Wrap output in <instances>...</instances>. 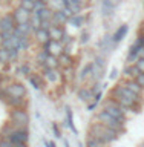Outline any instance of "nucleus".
I'll list each match as a JSON object with an SVG mask.
<instances>
[{
	"label": "nucleus",
	"instance_id": "20",
	"mask_svg": "<svg viewBox=\"0 0 144 147\" xmlns=\"http://www.w3.org/2000/svg\"><path fill=\"white\" fill-rule=\"evenodd\" d=\"M64 109H66V121H68V127L74 132V135H78V130H77L75 124H74V115H72L71 107H69V106H66Z\"/></svg>",
	"mask_w": 144,
	"mask_h": 147
},
{
	"label": "nucleus",
	"instance_id": "52",
	"mask_svg": "<svg viewBox=\"0 0 144 147\" xmlns=\"http://www.w3.org/2000/svg\"><path fill=\"white\" fill-rule=\"evenodd\" d=\"M0 2H3V3H9V2H12V0H0Z\"/></svg>",
	"mask_w": 144,
	"mask_h": 147
},
{
	"label": "nucleus",
	"instance_id": "11",
	"mask_svg": "<svg viewBox=\"0 0 144 147\" xmlns=\"http://www.w3.org/2000/svg\"><path fill=\"white\" fill-rule=\"evenodd\" d=\"M127 32H129V26H127V25H121V26H120L118 29L112 34V41H114L115 45L120 43L121 40H124V37L127 35Z\"/></svg>",
	"mask_w": 144,
	"mask_h": 147
},
{
	"label": "nucleus",
	"instance_id": "50",
	"mask_svg": "<svg viewBox=\"0 0 144 147\" xmlns=\"http://www.w3.org/2000/svg\"><path fill=\"white\" fill-rule=\"evenodd\" d=\"M64 147H71V144H69V141H64Z\"/></svg>",
	"mask_w": 144,
	"mask_h": 147
},
{
	"label": "nucleus",
	"instance_id": "35",
	"mask_svg": "<svg viewBox=\"0 0 144 147\" xmlns=\"http://www.w3.org/2000/svg\"><path fill=\"white\" fill-rule=\"evenodd\" d=\"M46 6V2L45 0H37L34 3V11H40V9H43Z\"/></svg>",
	"mask_w": 144,
	"mask_h": 147
},
{
	"label": "nucleus",
	"instance_id": "37",
	"mask_svg": "<svg viewBox=\"0 0 144 147\" xmlns=\"http://www.w3.org/2000/svg\"><path fill=\"white\" fill-rule=\"evenodd\" d=\"M135 66L138 67V71L144 74V58H141V57L138 58V60H137V63H135Z\"/></svg>",
	"mask_w": 144,
	"mask_h": 147
},
{
	"label": "nucleus",
	"instance_id": "6",
	"mask_svg": "<svg viewBox=\"0 0 144 147\" xmlns=\"http://www.w3.org/2000/svg\"><path fill=\"white\" fill-rule=\"evenodd\" d=\"M6 92H8V95H11V96H25L26 95V87L23 83H9L8 87H6Z\"/></svg>",
	"mask_w": 144,
	"mask_h": 147
},
{
	"label": "nucleus",
	"instance_id": "25",
	"mask_svg": "<svg viewBox=\"0 0 144 147\" xmlns=\"http://www.w3.org/2000/svg\"><path fill=\"white\" fill-rule=\"evenodd\" d=\"M60 66V61H58V57H55V55H48V58H46V67H51V69H58Z\"/></svg>",
	"mask_w": 144,
	"mask_h": 147
},
{
	"label": "nucleus",
	"instance_id": "47",
	"mask_svg": "<svg viewBox=\"0 0 144 147\" xmlns=\"http://www.w3.org/2000/svg\"><path fill=\"white\" fill-rule=\"evenodd\" d=\"M97 104H98V103H95V101H94V103H89V104H87V110L92 112L94 109H97Z\"/></svg>",
	"mask_w": 144,
	"mask_h": 147
},
{
	"label": "nucleus",
	"instance_id": "2",
	"mask_svg": "<svg viewBox=\"0 0 144 147\" xmlns=\"http://www.w3.org/2000/svg\"><path fill=\"white\" fill-rule=\"evenodd\" d=\"M106 112H107L109 115H112V117L115 119H118L120 123H123V124H126L127 121V117H126V113H127V109H123V107H120L117 101H114L112 98H109V100H106L104 101V107H103Z\"/></svg>",
	"mask_w": 144,
	"mask_h": 147
},
{
	"label": "nucleus",
	"instance_id": "3",
	"mask_svg": "<svg viewBox=\"0 0 144 147\" xmlns=\"http://www.w3.org/2000/svg\"><path fill=\"white\" fill-rule=\"evenodd\" d=\"M95 119L98 123H101L103 126L109 127V129H114V130H117V132H123L124 130V124L120 123L118 119H115L112 115H109L104 109H101L100 112L97 113V118Z\"/></svg>",
	"mask_w": 144,
	"mask_h": 147
},
{
	"label": "nucleus",
	"instance_id": "53",
	"mask_svg": "<svg viewBox=\"0 0 144 147\" xmlns=\"http://www.w3.org/2000/svg\"><path fill=\"white\" fill-rule=\"evenodd\" d=\"M2 80H3V74L0 72V83H2Z\"/></svg>",
	"mask_w": 144,
	"mask_h": 147
},
{
	"label": "nucleus",
	"instance_id": "45",
	"mask_svg": "<svg viewBox=\"0 0 144 147\" xmlns=\"http://www.w3.org/2000/svg\"><path fill=\"white\" fill-rule=\"evenodd\" d=\"M101 96H103V92H97V94L94 95V101H95V103H100V100H101Z\"/></svg>",
	"mask_w": 144,
	"mask_h": 147
},
{
	"label": "nucleus",
	"instance_id": "29",
	"mask_svg": "<svg viewBox=\"0 0 144 147\" xmlns=\"http://www.w3.org/2000/svg\"><path fill=\"white\" fill-rule=\"evenodd\" d=\"M14 129H16V127H14L11 123L5 124V126L0 129V138H8L9 135H11V132L14 130Z\"/></svg>",
	"mask_w": 144,
	"mask_h": 147
},
{
	"label": "nucleus",
	"instance_id": "4",
	"mask_svg": "<svg viewBox=\"0 0 144 147\" xmlns=\"http://www.w3.org/2000/svg\"><path fill=\"white\" fill-rule=\"evenodd\" d=\"M8 140L16 144V142H28L29 141V130L28 127H16L8 136Z\"/></svg>",
	"mask_w": 144,
	"mask_h": 147
},
{
	"label": "nucleus",
	"instance_id": "19",
	"mask_svg": "<svg viewBox=\"0 0 144 147\" xmlns=\"http://www.w3.org/2000/svg\"><path fill=\"white\" fill-rule=\"evenodd\" d=\"M29 83H31V86L34 87L35 90H40L41 87L45 86V80H43V77L39 75V74H35V75H31V77H29Z\"/></svg>",
	"mask_w": 144,
	"mask_h": 147
},
{
	"label": "nucleus",
	"instance_id": "18",
	"mask_svg": "<svg viewBox=\"0 0 144 147\" xmlns=\"http://www.w3.org/2000/svg\"><path fill=\"white\" fill-rule=\"evenodd\" d=\"M34 35H35V40L39 41L40 45H43L46 43V41H49V32L48 29H41V28H39V29H35L34 31Z\"/></svg>",
	"mask_w": 144,
	"mask_h": 147
},
{
	"label": "nucleus",
	"instance_id": "46",
	"mask_svg": "<svg viewBox=\"0 0 144 147\" xmlns=\"http://www.w3.org/2000/svg\"><path fill=\"white\" fill-rule=\"evenodd\" d=\"M91 90H92V94H94V95L97 94V92H100V90H101V89H100V84H98V81L95 83V84H94V87H92Z\"/></svg>",
	"mask_w": 144,
	"mask_h": 147
},
{
	"label": "nucleus",
	"instance_id": "14",
	"mask_svg": "<svg viewBox=\"0 0 144 147\" xmlns=\"http://www.w3.org/2000/svg\"><path fill=\"white\" fill-rule=\"evenodd\" d=\"M94 80L100 81L101 78L104 77V66L103 64H98V63H92V75H91Z\"/></svg>",
	"mask_w": 144,
	"mask_h": 147
},
{
	"label": "nucleus",
	"instance_id": "24",
	"mask_svg": "<svg viewBox=\"0 0 144 147\" xmlns=\"http://www.w3.org/2000/svg\"><path fill=\"white\" fill-rule=\"evenodd\" d=\"M46 5H48L52 11H62V9L64 8V2H63V0H48Z\"/></svg>",
	"mask_w": 144,
	"mask_h": 147
},
{
	"label": "nucleus",
	"instance_id": "42",
	"mask_svg": "<svg viewBox=\"0 0 144 147\" xmlns=\"http://www.w3.org/2000/svg\"><path fill=\"white\" fill-rule=\"evenodd\" d=\"M51 26H52L51 25V20H41V25H40L41 29H49Z\"/></svg>",
	"mask_w": 144,
	"mask_h": 147
},
{
	"label": "nucleus",
	"instance_id": "8",
	"mask_svg": "<svg viewBox=\"0 0 144 147\" xmlns=\"http://www.w3.org/2000/svg\"><path fill=\"white\" fill-rule=\"evenodd\" d=\"M68 16L62 11H54L52 14V18H51V25L52 26H63V25H68Z\"/></svg>",
	"mask_w": 144,
	"mask_h": 147
},
{
	"label": "nucleus",
	"instance_id": "21",
	"mask_svg": "<svg viewBox=\"0 0 144 147\" xmlns=\"http://www.w3.org/2000/svg\"><path fill=\"white\" fill-rule=\"evenodd\" d=\"M58 61H60V67H71L72 63H74V58L71 54H62L58 55Z\"/></svg>",
	"mask_w": 144,
	"mask_h": 147
},
{
	"label": "nucleus",
	"instance_id": "30",
	"mask_svg": "<svg viewBox=\"0 0 144 147\" xmlns=\"http://www.w3.org/2000/svg\"><path fill=\"white\" fill-rule=\"evenodd\" d=\"M91 75H92V63L86 64V66L81 69V72H80V80L83 81V80H86V78H89Z\"/></svg>",
	"mask_w": 144,
	"mask_h": 147
},
{
	"label": "nucleus",
	"instance_id": "33",
	"mask_svg": "<svg viewBox=\"0 0 144 147\" xmlns=\"http://www.w3.org/2000/svg\"><path fill=\"white\" fill-rule=\"evenodd\" d=\"M0 63H9V52H8V49L0 48Z\"/></svg>",
	"mask_w": 144,
	"mask_h": 147
},
{
	"label": "nucleus",
	"instance_id": "22",
	"mask_svg": "<svg viewBox=\"0 0 144 147\" xmlns=\"http://www.w3.org/2000/svg\"><path fill=\"white\" fill-rule=\"evenodd\" d=\"M83 23H85V18H83L80 14H75V16H72V17L68 18V25L74 26V28H80Z\"/></svg>",
	"mask_w": 144,
	"mask_h": 147
},
{
	"label": "nucleus",
	"instance_id": "27",
	"mask_svg": "<svg viewBox=\"0 0 144 147\" xmlns=\"http://www.w3.org/2000/svg\"><path fill=\"white\" fill-rule=\"evenodd\" d=\"M29 45H31V41H29V35H23V37H20L18 38V51H26L28 48H29Z\"/></svg>",
	"mask_w": 144,
	"mask_h": 147
},
{
	"label": "nucleus",
	"instance_id": "5",
	"mask_svg": "<svg viewBox=\"0 0 144 147\" xmlns=\"http://www.w3.org/2000/svg\"><path fill=\"white\" fill-rule=\"evenodd\" d=\"M12 17H14V20H16V25L28 23L29 22V17H31V11H26V9L22 8V6H17L12 11Z\"/></svg>",
	"mask_w": 144,
	"mask_h": 147
},
{
	"label": "nucleus",
	"instance_id": "36",
	"mask_svg": "<svg viewBox=\"0 0 144 147\" xmlns=\"http://www.w3.org/2000/svg\"><path fill=\"white\" fill-rule=\"evenodd\" d=\"M0 147H14V144L8 138H0Z\"/></svg>",
	"mask_w": 144,
	"mask_h": 147
},
{
	"label": "nucleus",
	"instance_id": "9",
	"mask_svg": "<svg viewBox=\"0 0 144 147\" xmlns=\"http://www.w3.org/2000/svg\"><path fill=\"white\" fill-rule=\"evenodd\" d=\"M5 103H6L11 109H16V107H25L26 109L25 96H11V95H8V98H6Z\"/></svg>",
	"mask_w": 144,
	"mask_h": 147
},
{
	"label": "nucleus",
	"instance_id": "32",
	"mask_svg": "<svg viewBox=\"0 0 144 147\" xmlns=\"http://www.w3.org/2000/svg\"><path fill=\"white\" fill-rule=\"evenodd\" d=\"M72 41H74V38H72V37L68 34V31L64 29L63 35H62V38H60V43H62L63 46H66V45H69V43H72Z\"/></svg>",
	"mask_w": 144,
	"mask_h": 147
},
{
	"label": "nucleus",
	"instance_id": "12",
	"mask_svg": "<svg viewBox=\"0 0 144 147\" xmlns=\"http://www.w3.org/2000/svg\"><path fill=\"white\" fill-rule=\"evenodd\" d=\"M123 74L126 77V80H135L138 77V74H140V71H138V67L135 64H126V67L123 69Z\"/></svg>",
	"mask_w": 144,
	"mask_h": 147
},
{
	"label": "nucleus",
	"instance_id": "55",
	"mask_svg": "<svg viewBox=\"0 0 144 147\" xmlns=\"http://www.w3.org/2000/svg\"><path fill=\"white\" fill-rule=\"evenodd\" d=\"M143 43H144V34H143Z\"/></svg>",
	"mask_w": 144,
	"mask_h": 147
},
{
	"label": "nucleus",
	"instance_id": "56",
	"mask_svg": "<svg viewBox=\"0 0 144 147\" xmlns=\"http://www.w3.org/2000/svg\"><path fill=\"white\" fill-rule=\"evenodd\" d=\"M143 31H144V26H143Z\"/></svg>",
	"mask_w": 144,
	"mask_h": 147
},
{
	"label": "nucleus",
	"instance_id": "34",
	"mask_svg": "<svg viewBox=\"0 0 144 147\" xmlns=\"http://www.w3.org/2000/svg\"><path fill=\"white\" fill-rule=\"evenodd\" d=\"M8 52H9V63H11V61H16V60L18 58L20 51H18L17 48H12V49H8Z\"/></svg>",
	"mask_w": 144,
	"mask_h": 147
},
{
	"label": "nucleus",
	"instance_id": "1",
	"mask_svg": "<svg viewBox=\"0 0 144 147\" xmlns=\"http://www.w3.org/2000/svg\"><path fill=\"white\" fill-rule=\"evenodd\" d=\"M29 121H31L29 113H28V110L25 107L11 109V112H9V123L14 127H28Z\"/></svg>",
	"mask_w": 144,
	"mask_h": 147
},
{
	"label": "nucleus",
	"instance_id": "51",
	"mask_svg": "<svg viewBox=\"0 0 144 147\" xmlns=\"http://www.w3.org/2000/svg\"><path fill=\"white\" fill-rule=\"evenodd\" d=\"M140 57H141V58H144V49H143L141 52H140Z\"/></svg>",
	"mask_w": 144,
	"mask_h": 147
},
{
	"label": "nucleus",
	"instance_id": "49",
	"mask_svg": "<svg viewBox=\"0 0 144 147\" xmlns=\"http://www.w3.org/2000/svg\"><path fill=\"white\" fill-rule=\"evenodd\" d=\"M14 147H28V142H16Z\"/></svg>",
	"mask_w": 144,
	"mask_h": 147
},
{
	"label": "nucleus",
	"instance_id": "31",
	"mask_svg": "<svg viewBox=\"0 0 144 147\" xmlns=\"http://www.w3.org/2000/svg\"><path fill=\"white\" fill-rule=\"evenodd\" d=\"M18 6L25 8L26 11H34V2L32 0H18Z\"/></svg>",
	"mask_w": 144,
	"mask_h": 147
},
{
	"label": "nucleus",
	"instance_id": "38",
	"mask_svg": "<svg viewBox=\"0 0 144 147\" xmlns=\"http://www.w3.org/2000/svg\"><path fill=\"white\" fill-rule=\"evenodd\" d=\"M64 6H72V5H83V0H63Z\"/></svg>",
	"mask_w": 144,
	"mask_h": 147
},
{
	"label": "nucleus",
	"instance_id": "16",
	"mask_svg": "<svg viewBox=\"0 0 144 147\" xmlns=\"http://www.w3.org/2000/svg\"><path fill=\"white\" fill-rule=\"evenodd\" d=\"M77 94H78V98L87 104L91 103V100H94V94H92V90L89 87H81V89H78Z\"/></svg>",
	"mask_w": 144,
	"mask_h": 147
},
{
	"label": "nucleus",
	"instance_id": "13",
	"mask_svg": "<svg viewBox=\"0 0 144 147\" xmlns=\"http://www.w3.org/2000/svg\"><path fill=\"white\" fill-rule=\"evenodd\" d=\"M123 84L126 86L130 92H133V94H137V95H140V96L143 95V92H144V87H141L135 80H126V81L123 83Z\"/></svg>",
	"mask_w": 144,
	"mask_h": 147
},
{
	"label": "nucleus",
	"instance_id": "23",
	"mask_svg": "<svg viewBox=\"0 0 144 147\" xmlns=\"http://www.w3.org/2000/svg\"><path fill=\"white\" fill-rule=\"evenodd\" d=\"M34 12L39 14V17L41 18V20H51V18H52V14H54V11L48 6V5H46L43 9H40V11H34Z\"/></svg>",
	"mask_w": 144,
	"mask_h": 147
},
{
	"label": "nucleus",
	"instance_id": "54",
	"mask_svg": "<svg viewBox=\"0 0 144 147\" xmlns=\"http://www.w3.org/2000/svg\"><path fill=\"white\" fill-rule=\"evenodd\" d=\"M2 41H3V38H2V34H0V46H2Z\"/></svg>",
	"mask_w": 144,
	"mask_h": 147
},
{
	"label": "nucleus",
	"instance_id": "10",
	"mask_svg": "<svg viewBox=\"0 0 144 147\" xmlns=\"http://www.w3.org/2000/svg\"><path fill=\"white\" fill-rule=\"evenodd\" d=\"M43 77L48 80L49 83H57L60 80V77H62V74H58L57 69H51V67H45L43 69Z\"/></svg>",
	"mask_w": 144,
	"mask_h": 147
},
{
	"label": "nucleus",
	"instance_id": "43",
	"mask_svg": "<svg viewBox=\"0 0 144 147\" xmlns=\"http://www.w3.org/2000/svg\"><path fill=\"white\" fill-rule=\"evenodd\" d=\"M81 38H80V41L81 43H87V41H89V32H81Z\"/></svg>",
	"mask_w": 144,
	"mask_h": 147
},
{
	"label": "nucleus",
	"instance_id": "41",
	"mask_svg": "<svg viewBox=\"0 0 144 147\" xmlns=\"http://www.w3.org/2000/svg\"><path fill=\"white\" fill-rule=\"evenodd\" d=\"M52 130H54L55 138H62V132H60V129H58L57 124H52Z\"/></svg>",
	"mask_w": 144,
	"mask_h": 147
},
{
	"label": "nucleus",
	"instance_id": "48",
	"mask_svg": "<svg viewBox=\"0 0 144 147\" xmlns=\"http://www.w3.org/2000/svg\"><path fill=\"white\" fill-rule=\"evenodd\" d=\"M45 142V147H55V142L54 141H48V140H43Z\"/></svg>",
	"mask_w": 144,
	"mask_h": 147
},
{
	"label": "nucleus",
	"instance_id": "39",
	"mask_svg": "<svg viewBox=\"0 0 144 147\" xmlns=\"http://www.w3.org/2000/svg\"><path fill=\"white\" fill-rule=\"evenodd\" d=\"M135 81H137V83H138V84H140L141 87H144V74H143V72L138 74V77L135 78Z\"/></svg>",
	"mask_w": 144,
	"mask_h": 147
},
{
	"label": "nucleus",
	"instance_id": "44",
	"mask_svg": "<svg viewBox=\"0 0 144 147\" xmlns=\"http://www.w3.org/2000/svg\"><path fill=\"white\" fill-rule=\"evenodd\" d=\"M117 77H118V69H117V67H114L112 71H110V75H109V78H110V80H115Z\"/></svg>",
	"mask_w": 144,
	"mask_h": 147
},
{
	"label": "nucleus",
	"instance_id": "26",
	"mask_svg": "<svg viewBox=\"0 0 144 147\" xmlns=\"http://www.w3.org/2000/svg\"><path fill=\"white\" fill-rule=\"evenodd\" d=\"M29 23H31V26L34 28V31L39 29L40 25H41V18L39 17V14L32 11V12H31V17H29Z\"/></svg>",
	"mask_w": 144,
	"mask_h": 147
},
{
	"label": "nucleus",
	"instance_id": "17",
	"mask_svg": "<svg viewBox=\"0 0 144 147\" xmlns=\"http://www.w3.org/2000/svg\"><path fill=\"white\" fill-rule=\"evenodd\" d=\"M49 38L51 40H57L60 41V38H62V35H63V32H64V28L63 26H51L49 29Z\"/></svg>",
	"mask_w": 144,
	"mask_h": 147
},
{
	"label": "nucleus",
	"instance_id": "28",
	"mask_svg": "<svg viewBox=\"0 0 144 147\" xmlns=\"http://www.w3.org/2000/svg\"><path fill=\"white\" fill-rule=\"evenodd\" d=\"M107 146L109 144H104V142L95 140L92 136H87V140H86V147H107Z\"/></svg>",
	"mask_w": 144,
	"mask_h": 147
},
{
	"label": "nucleus",
	"instance_id": "15",
	"mask_svg": "<svg viewBox=\"0 0 144 147\" xmlns=\"http://www.w3.org/2000/svg\"><path fill=\"white\" fill-rule=\"evenodd\" d=\"M49 54L55 55V57L62 55L63 54V45L57 40H49Z\"/></svg>",
	"mask_w": 144,
	"mask_h": 147
},
{
	"label": "nucleus",
	"instance_id": "7",
	"mask_svg": "<svg viewBox=\"0 0 144 147\" xmlns=\"http://www.w3.org/2000/svg\"><path fill=\"white\" fill-rule=\"evenodd\" d=\"M16 20H14L12 14H5V16L0 17V32L2 31H11L14 32L16 29Z\"/></svg>",
	"mask_w": 144,
	"mask_h": 147
},
{
	"label": "nucleus",
	"instance_id": "40",
	"mask_svg": "<svg viewBox=\"0 0 144 147\" xmlns=\"http://www.w3.org/2000/svg\"><path fill=\"white\" fill-rule=\"evenodd\" d=\"M0 34H2V38L3 40H8V38H11V37H12L14 32H11V31H2Z\"/></svg>",
	"mask_w": 144,
	"mask_h": 147
}]
</instances>
